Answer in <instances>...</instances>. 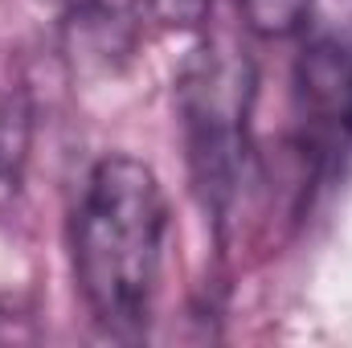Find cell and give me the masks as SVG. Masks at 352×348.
<instances>
[{"label":"cell","mask_w":352,"mask_h":348,"mask_svg":"<svg viewBox=\"0 0 352 348\" xmlns=\"http://www.w3.org/2000/svg\"><path fill=\"white\" fill-rule=\"evenodd\" d=\"M168 193L152 164L127 152L102 156L82 180L70 217L74 287L111 336H144L168 259Z\"/></svg>","instance_id":"cell-1"},{"label":"cell","mask_w":352,"mask_h":348,"mask_svg":"<svg viewBox=\"0 0 352 348\" xmlns=\"http://www.w3.org/2000/svg\"><path fill=\"white\" fill-rule=\"evenodd\" d=\"M254 70L238 50L197 45L176 74V115L184 160L201 205L221 221L238 197L250 152Z\"/></svg>","instance_id":"cell-2"},{"label":"cell","mask_w":352,"mask_h":348,"mask_svg":"<svg viewBox=\"0 0 352 348\" xmlns=\"http://www.w3.org/2000/svg\"><path fill=\"white\" fill-rule=\"evenodd\" d=\"M29 127H33V107L29 90L16 70L0 62V193L16 188L25 156H29Z\"/></svg>","instance_id":"cell-3"},{"label":"cell","mask_w":352,"mask_h":348,"mask_svg":"<svg viewBox=\"0 0 352 348\" xmlns=\"http://www.w3.org/2000/svg\"><path fill=\"white\" fill-rule=\"evenodd\" d=\"M238 4V17L242 25L254 33V37H295L307 17H311V4L316 0H234Z\"/></svg>","instance_id":"cell-4"}]
</instances>
